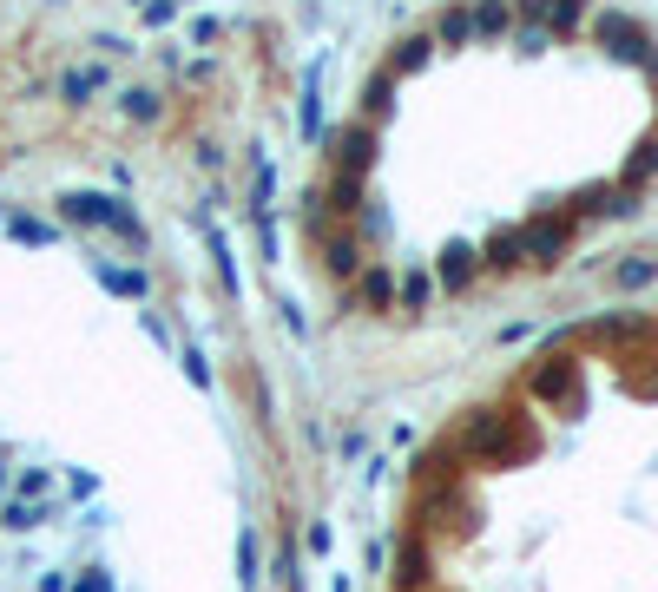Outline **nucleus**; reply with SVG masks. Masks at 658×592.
I'll use <instances>...</instances> for the list:
<instances>
[{
    "instance_id": "nucleus-1",
    "label": "nucleus",
    "mask_w": 658,
    "mask_h": 592,
    "mask_svg": "<svg viewBox=\"0 0 658 592\" xmlns=\"http://www.w3.org/2000/svg\"><path fill=\"white\" fill-rule=\"evenodd\" d=\"M520 250H533V264H553V257L566 250V231L560 224H533V231L520 237Z\"/></svg>"
},
{
    "instance_id": "nucleus-2",
    "label": "nucleus",
    "mask_w": 658,
    "mask_h": 592,
    "mask_svg": "<svg viewBox=\"0 0 658 592\" xmlns=\"http://www.w3.org/2000/svg\"><path fill=\"white\" fill-rule=\"evenodd\" d=\"M652 277H658V257H626L619 264V290H645Z\"/></svg>"
},
{
    "instance_id": "nucleus-3",
    "label": "nucleus",
    "mask_w": 658,
    "mask_h": 592,
    "mask_svg": "<svg viewBox=\"0 0 658 592\" xmlns=\"http://www.w3.org/2000/svg\"><path fill=\"white\" fill-rule=\"evenodd\" d=\"M652 172H658V145H645V152H639V158L626 165V185H645Z\"/></svg>"
}]
</instances>
